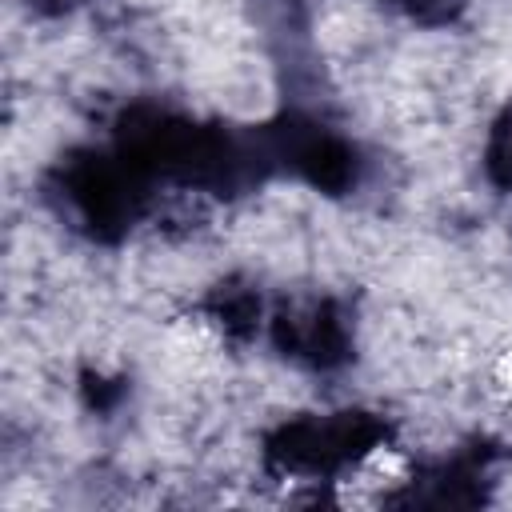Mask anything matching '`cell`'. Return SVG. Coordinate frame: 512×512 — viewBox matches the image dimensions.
Masks as SVG:
<instances>
[{
	"label": "cell",
	"instance_id": "obj_1",
	"mask_svg": "<svg viewBox=\"0 0 512 512\" xmlns=\"http://www.w3.org/2000/svg\"><path fill=\"white\" fill-rule=\"evenodd\" d=\"M388 440V424L372 412L344 408V412H316L280 424L268 436V460L304 480H328L356 464H364Z\"/></svg>",
	"mask_w": 512,
	"mask_h": 512
},
{
	"label": "cell",
	"instance_id": "obj_2",
	"mask_svg": "<svg viewBox=\"0 0 512 512\" xmlns=\"http://www.w3.org/2000/svg\"><path fill=\"white\" fill-rule=\"evenodd\" d=\"M144 184L148 176L120 152H80L60 168L64 208L100 240L132 228V220L144 212Z\"/></svg>",
	"mask_w": 512,
	"mask_h": 512
},
{
	"label": "cell",
	"instance_id": "obj_3",
	"mask_svg": "<svg viewBox=\"0 0 512 512\" xmlns=\"http://www.w3.org/2000/svg\"><path fill=\"white\" fill-rule=\"evenodd\" d=\"M272 336L284 356L308 368H336L348 356V320L336 300L292 304L272 320Z\"/></svg>",
	"mask_w": 512,
	"mask_h": 512
},
{
	"label": "cell",
	"instance_id": "obj_4",
	"mask_svg": "<svg viewBox=\"0 0 512 512\" xmlns=\"http://www.w3.org/2000/svg\"><path fill=\"white\" fill-rule=\"evenodd\" d=\"M224 288V284H220ZM212 316L224 332L232 336H248L256 324H260V296L244 284H228L224 292L212 296Z\"/></svg>",
	"mask_w": 512,
	"mask_h": 512
},
{
	"label": "cell",
	"instance_id": "obj_5",
	"mask_svg": "<svg viewBox=\"0 0 512 512\" xmlns=\"http://www.w3.org/2000/svg\"><path fill=\"white\" fill-rule=\"evenodd\" d=\"M484 172L500 192H512V108L492 124L484 144Z\"/></svg>",
	"mask_w": 512,
	"mask_h": 512
},
{
	"label": "cell",
	"instance_id": "obj_6",
	"mask_svg": "<svg viewBox=\"0 0 512 512\" xmlns=\"http://www.w3.org/2000/svg\"><path fill=\"white\" fill-rule=\"evenodd\" d=\"M392 4H400L408 16H416V20H424V24H444V20H452V12H456L464 0H392Z\"/></svg>",
	"mask_w": 512,
	"mask_h": 512
}]
</instances>
